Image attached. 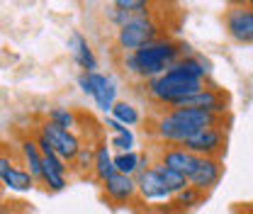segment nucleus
<instances>
[{"instance_id":"nucleus-16","label":"nucleus","mask_w":253,"mask_h":214,"mask_svg":"<svg viewBox=\"0 0 253 214\" xmlns=\"http://www.w3.org/2000/svg\"><path fill=\"white\" fill-rule=\"evenodd\" d=\"M112 156H115V153L110 151V144H107L105 139H97V141H95V161H93V175H90L95 183L102 185L110 175L117 173Z\"/></svg>"},{"instance_id":"nucleus-25","label":"nucleus","mask_w":253,"mask_h":214,"mask_svg":"<svg viewBox=\"0 0 253 214\" xmlns=\"http://www.w3.org/2000/svg\"><path fill=\"white\" fill-rule=\"evenodd\" d=\"M102 15L107 17V22H112L115 25V30L117 27H122V25H126L134 15H129L126 10H122V7H117V2H110V5H105L102 7Z\"/></svg>"},{"instance_id":"nucleus-4","label":"nucleus","mask_w":253,"mask_h":214,"mask_svg":"<svg viewBox=\"0 0 253 214\" xmlns=\"http://www.w3.org/2000/svg\"><path fill=\"white\" fill-rule=\"evenodd\" d=\"M163 34H168V32L163 30L158 12L156 15H139V17H131L126 25L115 30V46L122 54H129V51H136V49L151 44L154 39L163 37Z\"/></svg>"},{"instance_id":"nucleus-9","label":"nucleus","mask_w":253,"mask_h":214,"mask_svg":"<svg viewBox=\"0 0 253 214\" xmlns=\"http://www.w3.org/2000/svg\"><path fill=\"white\" fill-rule=\"evenodd\" d=\"M37 129L46 136V141L51 144V149L59 153L66 163H71V161L76 158L78 149L83 146V136H81L78 131H66L61 127L51 124L49 120H42V122L37 124Z\"/></svg>"},{"instance_id":"nucleus-23","label":"nucleus","mask_w":253,"mask_h":214,"mask_svg":"<svg viewBox=\"0 0 253 214\" xmlns=\"http://www.w3.org/2000/svg\"><path fill=\"white\" fill-rule=\"evenodd\" d=\"M39 183L44 185L46 190H51V192H61V190H66V185H68V175L56 173V171L42 166V178H39Z\"/></svg>"},{"instance_id":"nucleus-21","label":"nucleus","mask_w":253,"mask_h":214,"mask_svg":"<svg viewBox=\"0 0 253 214\" xmlns=\"http://www.w3.org/2000/svg\"><path fill=\"white\" fill-rule=\"evenodd\" d=\"M205 192H200V190H195V187H185V190H180V192H175L173 195V202L170 205H175L180 212H185V210H195V207H200L202 202H205Z\"/></svg>"},{"instance_id":"nucleus-24","label":"nucleus","mask_w":253,"mask_h":214,"mask_svg":"<svg viewBox=\"0 0 253 214\" xmlns=\"http://www.w3.org/2000/svg\"><path fill=\"white\" fill-rule=\"evenodd\" d=\"M134 144H136V136H134L131 129H125L120 134H112V139H110V149H115L117 153L134 151Z\"/></svg>"},{"instance_id":"nucleus-11","label":"nucleus","mask_w":253,"mask_h":214,"mask_svg":"<svg viewBox=\"0 0 253 214\" xmlns=\"http://www.w3.org/2000/svg\"><path fill=\"white\" fill-rule=\"evenodd\" d=\"M100 187H102L105 200L112 202V205H117V207H126V205H131V202L139 197L136 180H134L131 175H122V173L110 175Z\"/></svg>"},{"instance_id":"nucleus-8","label":"nucleus","mask_w":253,"mask_h":214,"mask_svg":"<svg viewBox=\"0 0 253 214\" xmlns=\"http://www.w3.org/2000/svg\"><path fill=\"white\" fill-rule=\"evenodd\" d=\"M183 149L197 158H221V153L226 151V127H210L197 131L183 144Z\"/></svg>"},{"instance_id":"nucleus-26","label":"nucleus","mask_w":253,"mask_h":214,"mask_svg":"<svg viewBox=\"0 0 253 214\" xmlns=\"http://www.w3.org/2000/svg\"><path fill=\"white\" fill-rule=\"evenodd\" d=\"M234 214H253V207H239Z\"/></svg>"},{"instance_id":"nucleus-15","label":"nucleus","mask_w":253,"mask_h":214,"mask_svg":"<svg viewBox=\"0 0 253 214\" xmlns=\"http://www.w3.org/2000/svg\"><path fill=\"white\" fill-rule=\"evenodd\" d=\"M68 51H71L73 61L83 68V73H95L97 71V56H95L88 37H83L81 32H71V37H68Z\"/></svg>"},{"instance_id":"nucleus-12","label":"nucleus","mask_w":253,"mask_h":214,"mask_svg":"<svg viewBox=\"0 0 253 214\" xmlns=\"http://www.w3.org/2000/svg\"><path fill=\"white\" fill-rule=\"evenodd\" d=\"M221 173H224L221 158H197L192 173L188 175V185L207 195L221 180Z\"/></svg>"},{"instance_id":"nucleus-1","label":"nucleus","mask_w":253,"mask_h":214,"mask_svg":"<svg viewBox=\"0 0 253 214\" xmlns=\"http://www.w3.org/2000/svg\"><path fill=\"white\" fill-rule=\"evenodd\" d=\"M224 124L226 117L200 107H168V110H154L146 124V134L151 136L154 146H183L197 131Z\"/></svg>"},{"instance_id":"nucleus-10","label":"nucleus","mask_w":253,"mask_h":214,"mask_svg":"<svg viewBox=\"0 0 253 214\" xmlns=\"http://www.w3.org/2000/svg\"><path fill=\"white\" fill-rule=\"evenodd\" d=\"M136 180V190H139V197L144 202H163V205H170L173 202V192L166 187V183L161 180L158 171L154 168V163L144 171H139L134 175Z\"/></svg>"},{"instance_id":"nucleus-6","label":"nucleus","mask_w":253,"mask_h":214,"mask_svg":"<svg viewBox=\"0 0 253 214\" xmlns=\"http://www.w3.org/2000/svg\"><path fill=\"white\" fill-rule=\"evenodd\" d=\"M34 185H37L34 178L22 168L15 151L7 144H2V149H0V187L15 190V192H30Z\"/></svg>"},{"instance_id":"nucleus-19","label":"nucleus","mask_w":253,"mask_h":214,"mask_svg":"<svg viewBox=\"0 0 253 214\" xmlns=\"http://www.w3.org/2000/svg\"><path fill=\"white\" fill-rule=\"evenodd\" d=\"M173 66L180 68L183 73L192 76V78H200V81H207L210 78V66H207V61L200 54H185L183 59H178Z\"/></svg>"},{"instance_id":"nucleus-14","label":"nucleus","mask_w":253,"mask_h":214,"mask_svg":"<svg viewBox=\"0 0 253 214\" xmlns=\"http://www.w3.org/2000/svg\"><path fill=\"white\" fill-rule=\"evenodd\" d=\"M15 151H17V158H20L22 168L34 178V183H39V178H42V151H39L34 136L32 134H22Z\"/></svg>"},{"instance_id":"nucleus-3","label":"nucleus","mask_w":253,"mask_h":214,"mask_svg":"<svg viewBox=\"0 0 253 214\" xmlns=\"http://www.w3.org/2000/svg\"><path fill=\"white\" fill-rule=\"evenodd\" d=\"M205 86H210V81L192 78L188 73H183L180 68L170 66L163 76L141 83V88H144L141 92L156 110H168V107H183V102L192 97L195 92H200Z\"/></svg>"},{"instance_id":"nucleus-29","label":"nucleus","mask_w":253,"mask_h":214,"mask_svg":"<svg viewBox=\"0 0 253 214\" xmlns=\"http://www.w3.org/2000/svg\"><path fill=\"white\" fill-rule=\"evenodd\" d=\"M0 214H2V212H0Z\"/></svg>"},{"instance_id":"nucleus-20","label":"nucleus","mask_w":253,"mask_h":214,"mask_svg":"<svg viewBox=\"0 0 253 214\" xmlns=\"http://www.w3.org/2000/svg\"><path fill=\"white\" fill-rule=\"evenodd\" d=\"M44 120H49L51 124L61 127L66 131H78V112L71 110V107H61V105L49 107V112H46Z\"/></svg>"},{"instance_id":"nucleus-27","label":"nucleus","mask_w":253,"mask_h":214,"mask_svg":"<svg viewBox=\"0 0 253 214\" xmlns=\"http://www.w3.org/2000/svg\"><path fill=\"white\" fill-rule=\"evenodd\" d=\"M0 149H2V141H0Z\"/></svg>"},{"instance_id":"nucleus-22","label":"nucleus","mask_w":253,"mask_h":214,"mask_svg":"<svg viewBox=\"0 0 253 214\" xmlns=\"http://www.w3.org/2000/svg\"><path fill=\"white\" fill-rule=\"evenodd\" d=\"M154 168L158 171L161 180L166 183V187H168L173 195L188 187V178H185L183 173H178V171H170V168H166V166H163V163H158V161H154Z\"/></svg>"},{"instance_id":"nucleus-28","label":"nucleus","mask_w":253,"mask_h":214,"mask_svg":"<svg viewBox=\"0 0 253 214\" xmlns=\"http://www.w3.org/2000/svg\"><path fill=\"white\" fill-rule=\"evenodd\" d=\"M251 7H253V0H251Z\"/></svg>"},{"instance_id":"nucleus-5","label":"nucleus","mask_w":253,"mask_h":214,"mask_svg":"<svg viewBox=\"0 0 253 214\" xmlns=\"http://www.w3.org/2000/svg\"><path fill=\"white\" fill-rule=\"evenodd\" d=\"M78 88L85 95H90L95 100V105L102 112H107V115H110L112 105L117 102V83H115V78L110 73H100V71L83 73L81 71L78 73Z\"/></svg>"},{"instance_id":"nucleus-18","label":"nucleus","mask_w":253,"mask_h":214,"mask_svg":"<svg viewBox=\"0 0 253 214\" xmlns=\"http://www.w3.org/2000/svg\"><path fill=\"white\" fill-rule=\"evenodd\" d=\"M110 117H112L115 122H120L122 127H129V129L141 122V112H139V107L131 105V102H126V100H117V102L112 105Z\"/></svg>"},{"instance_id":"nucleus-7","label":"nucleus","mask_w":253,"mask_h":214,"mask_svg":"<svg viewBox=\"0 0 253 214\" xmlns=\"http://www.w3.org/2000/svg\"><path fill=\"white\" fill-rule=\"evenodd\" d=\"M224 30L239 44H253V7L251 2H231L224 10Z\"/></svg>"},{"instance_id":"nucleus-2","label":"nucleus","mask_w":253,"mask_h":214,"mask_svg":"<svg viewBox=\"0 0 253 214\" xmlns=\"http://www.w3.org/2000/svg\"><path fill=\"white\" fill-rule=\"evenodd\" d=\"M185 54H192L185 42L170 37V34H163L154 39L151 44L136 49V51H129L122 56V71H125L129 78L139 81V83H146V81H154L158 76H163L178 59H183Z\"/></svg>"},{"instance_id":"nucleus-17","label":"nucleus","mask_w":253,"mask_h":214,"mask_svg":"<svg viewBox=\"0 0 253 214\" xmlns=\"http://www.w3.org/2000/svg\"><path fill=\"white\" fill-rule=\"evenodd\" d=\"M93 161H95V141H83V146L78 149L76 158L68 163V171L78 178H88L93 175Z\"/></svg>"},{"instance_id":"nucleus-13","label":"nucleus","mask_w":253,"mask_h":214,"mask_svg":"<svg viewBox=\"0 0 253 214\" xmlns=\"http://www.w3.org/2000/svg\"><path fill=\"white\" fill-rule=\"evenodd\" d=\"M154 161L163 163V166L170 168V171L183 173V175L188 178L190 173H192V168H195V163H197V156L185 151L183 146H156Z\"/></svg>"}]
</instances>
